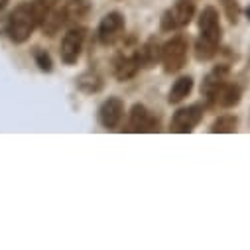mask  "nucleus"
<instances>
[{
    "instance_id": "obj_1",
    "label": "nucleus",
    "mask_w": 250,
    "mask_h": 250,
    "mask_svg": "<svg viewBox=\"0 0 250 250\" xmlns=\"http://www.w3.org/2000/svg\"><path fill=\"white\" fill-rule=\"evenodd\" d=\"M223 40V28L219 20V12L213 6L203 8L199 16V38L195 43V57L199 61H209L219 53V45Z\"/></svg>"
},
{
    "instance_id": "obj_2",
    "label": "nucleus",
    "mask_w": 250,
    "mask_h": 250,
    "mask_svg": "<svg viewBox=\"0 0 250 250\" xmlns=\"http://www.w3.org/2000/svg\"><path fill=\"white\" fill-rule=\"evenodd\" d=\"M38 28V20L32 8V2H22L18 4L6 22V34L10 38V42L14 43H24L30 40V36L34 34V30Z\"/></svg>"
},
{
    "instance_id": "obj_3",
    "label": "nucleus",
    "mask_w": 250,
    "mask_h": 250,
    "mask_svg": "<svg viewBox=\"0 0 250 250\" xmlns=\"http://www.w3.org/2000/svg\"><path fill=\"white\" fill-rule=\"evenodd\" d=\"M197 10V0H175V4L167 8L160 20L162 32H175L189 24Z\"/></svg>"
},
{
    "instance_id": "obj_4",
    "label": "nucleus",
    "mask_w": 250,
    "mask_h": 250,
    "mask_svg": "<svg viewBox=\"0 0 250 250\" xmlns=\"http://www.w3.org/2000/svg\"><path fill=\"white\" fill-rule=\"evenodd\" d=\"M187 40L185 36L177 34L171 40H167L162 45V53H160V61L164 65L166 73H177L179 69H183L185 61H187Z\"/></svg>"
},
{
    "instance_id": "obj_5",
    "label": "nucleus",
    "mask_w": 250,
    "mask_h": 250,
    "mask_svg": "<svg viewBox=\"0 0 250 250\" xmlns=\"http://www.w3.org/2000/svg\"><path fill=\"white\" fill-rule=\"evenodd\" d=\"M203 112H205V108H203L201 104H191V106L179 108V110L171 116L169 130H171V132H177V134L193 132L195 126L203 120Z\"/></svg>"
},
{
    "instance_id": "obj_6",
    "label": "nucleus",
    "mask_w": 250,
    "mask_h": 250,
    "mask_svg": "<svg viewBox=\"0 0 250 250\" xmlns=\"http://www.w3.org/2000/svg\"><path fill=\"white\" fill-rule=\"evenodd\" d=\"M85 28H71L63 40H61V49H59V55H61V61L65 65H73L77 63V59L81 57V51H83V43H85Z\"/></svg>"
},
{
    "instance_id": "obj_7",
    "label": "nucleus",
    "mask_w": 250,
    "mask_h": 250,
    "mask_svg": "<svg viewBox=\"0 0 250 250\" xmlns=\"http://www.w3.org/2000/svg\"><path fill=\"white\" fill-rule=\"evenodd\" d=\"M124 16L120 12H108L101 24H99V30H97V36H99V42L103 45H112L116 43L122 34H124Z\"/></svg>"
},
{
    "instance_id": "obj_8",
    "label": "nucleus",
    "mask_w": 250,
    "mask_h": 250,
    "mask_svg": "<svg viewBox=\"0 0 250 250\" xmlns=\"http://www.w3.org/2000/svg\"><path fill=\"white\" fill-rule=\"evenodd\" d=\"M128 130L130 132H158L160 130V122L148 110L144 104H134L130 110V120H128Z\"/></svg>"
},
{
    "instance_id": "obj_9",
    "label": "nucleus",
    "mask_w": 250,
    "mask_h": 250,
    "mask_svg": "<svg viewBox=\"0 0 250 250\" xmlns=\"http://www.w3.org/2000/svg\"><path fill=\"white\" fill-rule=\"evenodd\" d=\"M124 116V103L118 97H108L101 106H99V122L104 128H116Z\"/></svg>"
},
{
    "instance_id": "obj_10",
    "label": "nucleus",
    "mask_w": 250,
    "mask_h": 250,
    "mask_svg": "<svg viewBox=\"0 0 250 250\" xmlns=\"http://www.w3.org/2000/svg\"><path fill=\"white\" fill-rule=\"evenodd\" d=\"M140 59H138V51H132V53H122L116 57L114 61V77L124 83L132 77H136L138 69H140Z\"/></svg>"
},
{
    "instance_id": "obj_11",
    "label": "nucleus",
    "mask_w": 250,
    "mask_h": 250,
    "mask_svg": "<svg viewBox=\"0 0 250 250\" xmlns=\"http://www.w3.org/2000/svg\"><path fill=\"white\" fill-rule=\"evenodd\" d=\"M227 73H229V67H227V65H219V67H215V69L205 77V81H203V85H201V95L207 99L209 104H213V99H215L217 91H219L221 85L227 81Z\"/></svg>"
},
{
    "instance_id": "obj_12",
    "label": "nucleus",
    "mask_w": 250,
    "mask_h": 250,
    "mask_svg": "<svg viewBox=\"0 0 250 250\" xmlns=\"http://www.w3.org/2000/svg\"><path fill=\"white\" fill-rule=\"evenodd\" d=\"M240 99H242V89L236 83H227L225 81L221 85V89L217 91L211 106L217 104V106H223V108H232V106H236L240 103Z\"/></svg>"
},
{
    "instance_id": "obj_13",
    "label": "nucleus",
    "mask_w": 250,
    "mask_h": 250,
    "mask_svg": "<svg viewBox=\"0 0 250 250\" xmlns=\"http://www.w3.org/2000/svg\"><path fill=\"white\" fill-rule=\"evenodd\" d=\"M65 22H67V18H65V4H61L59 0H55V4L51 6L49 14L45 16V20H43V24H42L40 28H42L43 34H47V36H55L57 30L63 26Z\"/></svg>"
},
{
    "instance_id": "obj_14",
    "label": "nucleus",
    "mask_w": 250,
    "mask_h": 250,
    "mask_svg": "<svg viewBox=\"0 0 250 250\" xmlns=\"http://www.w3.org/2000/svg\"><path fill=\"white\" fill-rule=\"evenodd\" d=\"M93 10L91 0H67L65 2V18L69 22H83L89 18Z\"/></svg>"
},
{
    "instance_id": "obj_15",
    "label": "nucleus",
    "mask_w": 250,
    "mask_h": 250,
    "mask_svg": "<svg viewBox=\"0 0 250 250\" xmlns=\"http://www.w3.org/2000/svg\"><path fill=\"white\" fill-rule=\"evenodd\" d=\"M193 91V79L191 77H179L171 89H169V95H167V103L169 104H177L181 103L185 97H189V93Z\"/></svg>"
},
{
    "instance_id": "obj_16",
    "label": "nucleus",
    "mask_w": 250,
    "mask_h": 250,
    "mask_svg": "<svg viewBox=\"0 0 250 250\" xmlns=\"http://www.w3.org/2000/svg\"><path fill=\"white\" fill-rule=\"evenodd\" d=\"M162 47L156 43V40H150L142 45V49H138V59H140V65L142 67H154L156 61L160 59Z\"/></svg>"
},
{
    "instance_id": "obj_17",
    "label": "nucleus",
    "mask_w": 250,
    "mask_h": 250,
    "mask_svg": "<svg viewBox=\"0 0 250 250\" xmlns=\"http://www.w3.org/2000/svg\"><path fill=\"white\" fill-rule=\"evenodd\" d=\"M238 128V118L234 114H223L211 124L213 134H232Z\"/></svg>"
},
{
    "instance_id": "obj_18",
    "label": "nucleus",
    "mask_w": 250,
    "mask_h": 250,
    "mask_svg": "<svg viewBox=\"0 0 250 250\" xmlns=\"http://www.w3.org/2000/svg\"><path fill=\"white\" fill-rule=\"evenodd\" d=\"M77 89L85 95H93V93H99L103 89V79L97 75V73H83L79 79H77Z\"/></svg>"
},
{
    "instance_id": "obj_19",
    "label": "nucleus",
    "mask_w": 250,
    "mask_h": 250,
    "mask_svg": "<svg viewBox=\"0 0 250 250\" xmlns=\"http://www.w3.org/2000/svg\"><path fill=\"white\" fill-rule=\"evenodd\" d=\"M53 4H55V0H32V8H34L36 20H38V26L43 24V20L49 14V10H51Z\"/></svg>"
},
{
    "instance_id": "obj_20",
    "label": "nucleus",
    "mask_w": 250,
    "mask_h": 250,
    "mask_svg": "<svg viewBox=\"0 0 250 250\" xmlns=\"http://www.w3.org/2000/svg\"><path fill=\"white\" fill-rule=\"evenodd\" d=\"M34 59H36V65H38L42 71L49 73V71L53 69L51 57H49V53H47L45 49H36V51H34Z\"/></svg>"
},
{
    "instance_id": "obj_21",
    "label": "nucleus",
    "mask_w": 250,
    "mask_h": 250,
    "mask_svg": "<svg viewBox=\"0 0 250 250\" xmlns=\"http://www.w3.org/2000/svg\"><path fill=\"white\" fill-rule=\"evenodd\" d=\"M223 4H225L229 22H230V24H236V22H238V16H240V8H238V4H236V0H227V2H223Z\"/></svg>"
},
{
    "instance_id": "obj_22",
    "label": "nucleus",
    "mask_w": 250,
    "mask_h": 250,
    "mask_svg": "<svg viewBox=\"0 0 250 250\" xmlns=\"http://www.w3.org/2000/svg\"><path fill=\"white\" fill-rule=\"evenodd\" d=\"M6 4H8V0H0V10L6 8Z\"/></svg>"
},
{
    "instance_id": "obj_23",
    "label": "nucleus",
    "mask_w": 250,
    "mask_h": 250,
    "mask_svg": "<svg viewBox=\"0 0 250 250\" xmlns=\"http://www.w3.org/2000/svg\"><path fill=\"white\" fill-rule=\"evenodd\" d=\"M246 18H248V20H250V6H248V8H246Z\"/></svg>"
},
{
    "instance_id": "obj_24",
    "label": "nucleus",
    "mask_w": 250,
    "mask_h": 250,
    "mask_svg": "<svg viewBox=\"0 0 250 250\" xmlns=\"http://www.w3.org/2000/svg\"><path fill=\"white\" fill-rule=\"evenodd\" d=\"M221 2H227V0H221Z\"/></svg>"
}]
</instances>
